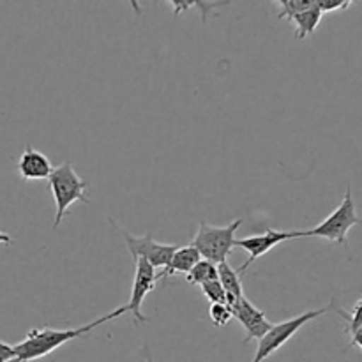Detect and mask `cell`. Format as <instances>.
I'll return each instance as SVG.
<instances>
[{"mask_svg":"<svg viewBox=\"0 0 362 362\" xmlns=\"http://www.w3.org/2000/svg\"><path fill=\"white\" fill-rule=\"evenodd\" d=\"M209 317L211 322L216 327H225L228 325V322L232 320V311L226 304H211V310H209Z\"/></svg>","mask_w":362,"mask_h":362,"instance_id":"18","label":"cell"},{"mask_svg":"<svg viewBox=\"0 0 362 362\" xmlns=\"http://www.w3.org/2000/svg\"><path fill=\"white\" fill-rule=\"evenodd\" d=\"M156 281H158V272L144 258L134 260V279L131 286V299L127 303V310L134 317L136 324H147L148 318L145 317L141 306H144L145 297L151 292H154Z\"/></svg>","mask_w":362,"mask_h":362,"instance_id":"7","label":"cell"},{"mask_svg":"<svg viewBox=\"0 0 362 362\" xmlns=\"http://www.w3.org/2000/svg\"><path fill=\"white\" fill-rule=\"evenodd\" d=\"M108 221L112 223V225L117 228V232L120 233V237L124 239V244H126L127 251H129V255L133 257V260L144 258V260L148 262V264H151L154 269H158V267L165 269L166 265L170 264V260H172L175 250L179 247L177 244L158 243V240L152 239L151 233H147V235H141V237L131 235V233L127 232L126 228H122V226H120L115 219L108 218Z\"/></svg>","mask_w":362,"mask_h":362,"instance_id":"6","label":"cell"},{"mask_svg":"<svg viewBox=\"0 0 362 362\" xmlns=\"http://www.w3.org/2000/svg\"><path fill=\"white\" fill-rule=\"evenodd\" d=\"M202 260L200 253L194 250L193 246H182V247H177L175 253H173L172 260L170 264L163 269L161 272H158V279H165V278H172V276L177 274H184L186 276L198 262Z\"/></svg>","mask_w":362,"mask_h":362,"instance_id":"11","label":"cell"},{"mask_svg":"<svg viewBox=\"0 0 362 362\" xmlns=\"http://www.w3.org/2000/svg\"><path fill=\"white\" fill-rule=\"evenodd\" d=\"M226 306L232 311V317L237 318L240 322V325L246 331V338L244 343H250L253 339L260 341L269 331H271L272 324L267 320L265 313L262 310H258L251 300H247L246 297H240V299L230 300L226 303Z\"/></svg>","mask_w":362,"mask_h":362,"instance_id":"9","label":"cell"},{"mask_svg":"<svg viewBox=\"0 0 362 362\" xmlns=\"http://www.w3.org/2000/svg\"><path fill=\"white\" fill-rule=\"evenodd\" d=\"M0 244H6V246H9V244H13V237L7 235V233L0 232Z\"/></svg>","mask_w":362,"mask_h":362,"instance_id":"22","label":"cell"},{"mask_svg":"<svg viewBox=\"0 0 362 362\" xmlns=\"http://www.w3.org/2000/svg\"><path fill=\"white\" fill-rule=\"evenodd\" d=\"M352 4V0H317V6L322 11V14L334 13V11H345Z\"/></svg>","mask_w":362,"mask_h":362,"instance_id":"19","label":"cell"},{"mask_svg":"<svg viewBox=\"0 0 362 362\" xmlns=\"http://www.w3.org/2000/svg\"><path fill=\"white\" fill-rule=\"evenodd\" d=\"M218 279V265L202 258L193 269L186 274V281L189 285H204L207 281Z\"/></svg>","mask_w":362,"mask_h":362,"instance_id":"14","label":"cell"},{"mask_svg":"<svg viewBox=\"0 0 362 362\" xmlns=\"http://www.w3.org/2000/svg\"><path fill=\"white\" fill-rule=\"evenodd\" d=\"M145 362H152V359H151V357H148V359H145Z\"/></svg>","mask_w":362,"mask_h":362,"instance_id":"23","label":"cell"},{"mask_svg":"<svg viewBox=\"0 0 362 362\" xmlns=\"http://www.w3.org/2000/svg\"><path fill=\"white\" fill-rule=\"evenodd\" d=\"M16 359V354H14V346L7 345L0 339V362H9Z\"/></svg>","mask_w":362,"mask_h":362,"instance_id":"20","label":"cell"},{"mask_svg":"<svg viewBox=\"0 0 362 362\" xmlns=\"http://www.w3.org/2000/svg\"><path fill=\"white\" fill-rule=\"evenodd\" d=\"M332 310H334L336 313L346 322V329H345L346 334H354V332L359 331L362 327V299L357 300V304L352 308V311L341 310L339 306H336V303L334 306H332Z\"/></svg>","mask_w":362,"mask_h":362,"instance_id":"15","label":"cell"},{"mask_svg":"<svg viewBox=\"0 0 362 362\" xmlns=\"http://www.w3.org/2000/svg\"><path fill=\"white\" fill-rule=\"evenodd\" d=\"M356 225H362V218H359L356 209V202L352 197V187H346V193L343 197L341 204L336 211H332L320 225L311 230H297L299 237H322L338 246H346V235L350 228Z\"/></svg>","mask_w":362,"mask_h":362,"instance_id":"3","label":"cell"},{"mask_svg":"<svg viewBox=\"0 0 362 362\" xmlns=\"http://www.w3.org/2000/svg\"><path fill=\"white\" fill-rule=\"evenodd\" d=\"M48 182L57 207L55 219H53V228H59L60 223L64 221V218H66V214L69 212V207L73 204H76V202L90 204V198L85 194L88 182L74 172L73 165L69 161L55 166L52 175L48 177Z\"/></svg>","mask_w":362,"mask_h":362,"instance_id":"2","label":"cell"},{"mask_svg":"<svg viewBox=\"0 0 362 362\" xmlns=\"http://www.w3.org/2000/svg\"><path fill=\"white\" fill-rule=\"evenodd\" d=\"M240 225H243V219L232 221L226 226H214L202 221L191 246L200 253L204 260L212 262L216 265L223 264L235 247V233Z\"/></svg>","mask_w":362,"mask_h":362,"instance_id":"4","label":"cell"},{"mask_svg":"<svg viewBox=\"0 0 362 362\" xmlns=\"http://www.w3.org/2000/svg\"><path fill=\"white\" fill-rule=\"evenodd\" d=\"M322 16H324V14H322V11L318 9L317 0H315L313 6L308 7L306 11L296 14V16L290 20L292 23H296V37L306 39L310 37V35H313L315 30H317V27L320 25Z\"/></svg>","mask_w":362,"mask_h":362,"instance_id":"13","label":"cell"},{"mask_svg":"<svg viewBox=\"0 0 362 362\" xmlns=\"http://www.w3.org/2000/svg\"><path fill=\"white\" fill-rule=\"evenodd\" d=\"M124 313H129V310H127V304L126 306L117 308V310H113L112 313L103 315L101 318L90 322V324L81 325V327L32 329V331H28V334L25 336L23 341H20L18 345H14V354H16V359L20 362H30L35 359H41V357H46L48 354L55 352L57 349H60V346L66 345V343H69V341H73V339H78V338H81V336L88 334V332H92L94 329H98L99 325L122 317Z\"/></svg>","mask_w":362,"mask_h":362,"instance_id":"1","label":"cell"},{"mask_svg":"<svg viewBox=\"0 0 362 362\" xmlns=\"http://www.w3.org/2000/svg\"><path fill=\"white\" fill-rule=\"evenodd\" d=\"M315 4V0H281L279 2V6H281V11H279L278 18L279 20H283V18H288V20H292L296 14L303 13V11H306L308 7H311Z\"/></svg>","mask_w":362,"mask_h":362,"instance_id":"16","label":"cell"},{"mask_svg":"<svg viewBox=\"0 0 362 362\" xmlns=\"http://www.w3.org/2000/svg\"><path fill=\"white\" fill-rule=\"evenodd\" d=\"M53 172L49 159L42 152L35 151L30 144L25 145L23 154L18 159V173L25 180H42L48 179Z\"/></svg>","mask_w":362,"mask_h":362,"instance_id":"10","label":"cell"},{"mask_svg":"<svg viewBox=\"0 0 362 362\" xmlns=\"http://www.w3.org/2000/svg\"><path fill=\"white\" fill-rule=\"evenodd\" d=\"M350 346H357L362 350V327L354 334H350Z\"/></svg>","mask_w":362,"mask_h":362,"instance_id":"21","label":"cell"},{"mask_svg":"<svg viewBox=\"0 0 362 362\" xmlns=\"http://www.w3.org/2000/svg\"><path fill=\"white\" fill-rule=\"evenodd\" d=\"M218 281L221 283L223 290H225L226 303L244 297L240 274L228 264V262H223V264L218 265Z\"/></svg>","mask_w":362,"mask_h":362,"instance_id":"12","label":"cell"},{"mask_svg":"<svg viewBox=\"0 0 362 362\" xmlns=\"http://www.w3.org/2000/svg\"><path fill=\"white\" fill-rule=\"evenodd\" d=\"M290 239H299L297 235V230H274L269 228L265 233H257V235H250L244 237V239H237L235 240V247H240V250L247 251V260L240 265V269L237 272L244 274L247 267H250L253 262H257L258 258L267 255L272 247H276L278 244L285 243V240Z\"/></svg>","mask_w":362,"mask_h":362,"instance_id":"8","label":"cell"},{"mask_svg":"<svg viewBox=\"0 0 362 362\" xmlns=\"http://www.w3.org/2000/svg\"><path fill=\"white\" fill-rule=\"evenodd\" d=\"M200 286H202V292H204V296L207 297L209 303L211 304H226V293L218 279H214V281H207Z\"/></svg>","mask_w":362,"mask_h":362,"instance_id":"17","label":"cell"},{"mask_svg":"<svg viewBox=\"0 0 362 362\" xmlns=\"http://www.w3.org/2000/svg\"><path fill=\"white\" fill-rule=\"evenodd\" d=\"M332 306H334V300H332L329 306L320 308V310L306 311V313L297 315V317L290 318V320L279 322V324H272L271 331H269L267 334L258 341V349H257V354H255L253 362H264L265 359H269V357H271L274 352H278L285 343H288V339H292L293 336L304 327V325L310 324V322L315 320V318L322 317V315L327 313V311H331Z\"/></svg>","mask_w":362,"mask_h":362,"instance_id":"5","label":"cell"}]
</instances>
